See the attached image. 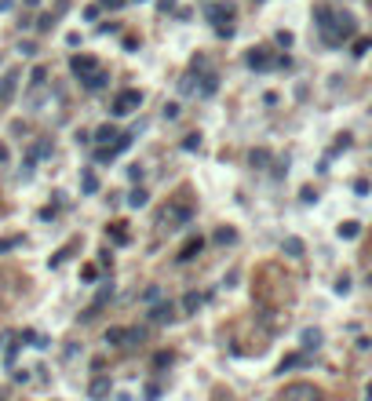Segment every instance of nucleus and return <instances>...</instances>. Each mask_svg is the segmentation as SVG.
Listing matches in <instances>:
<instances>
[{
  "label": "nucleus",
  "instance_id": "1",
  "mask_svg": "<svg viewBox=\"0 0 372 401\" xmlns=\"http://www.w3.org/2000/svg\"><path fill=\"white\" fill-rule=\"evenodd\" d=\"M139 106H143V95H139L135 88H128V91H120V95L113 99V113H117V117H124V113L139 110Z\"/></svg>",
  "mask_w": 372,
  "mask_h": 401
},
{
  "label": "nucleus",
  "instance_id": "2",
  "mask_svg": "<svg viewBox=\"0 0 372 401\" xmlns=\"http://www.w3.org/2000/svg\"><path fill=\"white\" fill-rule=\"evenodd\" d=\"M70 70L81 77V81H88V77L95 73L99 66H95V58H88V55H73V58H70Z\"/></svg>",
  "mask_w": 372,
  "mask_h": 401
},
{
  "label": "nucleus",
  "instance_id": "3",
  "mask_svg": "<svg viewBox=\"0 0 372 401\" xmlns=\"http://www.w3.org/2000/svg\"><path fill=\"white\" fill-rule=\"evenodd\" d=\"M277 62V58H270L267 51H263V48H256V51H248V66H252V70H270Z\"/></svg>",
  "mask_w": 372,
  "mask_h": 401
},
{
  "label": "nucleus",
  "instance_id": "4",
  "mask_svg": "<svg viewBox=\"0 0 372 401\" xmlns=\"http://www.w3.org/2000/svg\"><path fill=\"white\" fill-rule=\"evenodd\" d=\"M150 321L153 325H164V321H172V303H157L150 310Z\"/></svg>",
  "mask_w": 372,
  "mask_h": 401
},
{
  "label": "nucleus",
  "instance_id": "5",
  "mask_svg": "<svg viewBox=\"0 0 372 401\" xmlns=\"http://www.w3.org/2000/svg\"><path fill=\"white\" fill-rule=\"evenodd\" d=\"M285 397H318V390L306 383H292V387H285Z\"/></svg>",
  "mask_w": 372,
  "mask_h": 401
},
{
  "label": "nucleus",
  "instance_id": "6",
  "mask_svg": "<svg viewBox=\"0 0 372 401\" xmlns=\"http://www.w3.org/2000/svg\"><path fill=\"white\" fill-rule=\"evenodd\" d=\"M190 215H194V212H190V205H175L172 212L164 215V219H168V223H190Z\"/></svg>",
  "mask_w": 372,
  "mask_h": 401
},
{
  "label": "nucleus",
  "instance_id": "7",
  "mask_svg": "<svg viewBox=\"0 0 372 401\" xmlns=\"http://www.w3.org/2000/svg\"><path fill=\"white\" fill-rule=\"evenodd\" d=\"M124 339H132V328H110L106 332V343L110 347H124Z\"/></svg>",
  "mask_w": 372,
  "mask_h": 401
},
{
  "label": "nucleus",
  "instance_id": "8",
  "mask_svg": "<svg viewBox=\"0 0 372 401\" xmlns=\"http://www.w3.org/2000/svg\"><path fill=\"white\" fill-rule=\"evenodd\" d=\"M201 244H205L201 237H194V241H186V244H182V252H179V259H182V263H186V259H194V255L201 252Z\"/></svg>",
  "mask_w": 372,
  "mask_h": 401
},
{
  "label": "nucleus",
  "instance_id": "9",
  "mask_svg": "<svg viewBox=\"0 0 372 401\" xmlns=\"http://www.w3.org/2000/svg\"><path fill=\"white\" fill-rule=\"evenodd\" d=\"M91 397H102V394H110V379H106V376H99V379H91Z\"/></svg>",
  "mask_w": 372,
  "mask_h": 401
},
{
  "label": "nucleus",
  "instance_id": "10",
  "mask_svg": "<svg viewBox=\"0 0 372 401\" xmlns=\"http://www.w3.org/2000/svg\"><path fill=\"white\" fill-rule=\"evenodd\" d=\"M248 161H252V168H267L270 164V150H252V153H248Z\"/></svg>",
  "mask_w": 372,
  "mask_h": 401
},
{
  "label": "nucleus",
  "instance_id": "11",
  "mask_svg": "<svg viewBox=\"0 0 372 401\" xmlns=\"http://www.w3.org/2000/svg\"><path fill=\"white\" fill-rule=\"evenodd\" d=\"M197 306H201V296H197V292H186V296H182V310H186V314H194Z\"/></svg>",
  "mask_w": 372,
  "mask_h": 401
},
{
  "label": "nucleus",
  "instance_id": "12",
  "mask_svg": "<svg viewBox=\"0 0 372 401\" xmlns=\"http://www.w3.org/2000/svg\"><path fill=\"white\" fill-rule=\"evenodd\" d=\"M230 15H234V8H230V4H226V8H223V4H212V8H208V19H230Z\"/></svg>",
  "mask_w": 372,
  "mask_h": 401
},
{
  "label": "nucleus",
  "instance_id": "13",
  "mask_svg": "<svg viewBox=\"0 0 372 401\" xmlns=\"http://www.w3.org/2000/svg\"><path fill=\"white\" fill-rule=\"evenodd\" d=\"M314 15H318V26H321V29H329V26H332V11L325 8V4H321V8H314Z\"/></svg>",
  "mask_w": 372,
  "mask_h": 401
},
{
  "label": "nucleus",
  "instance_id": "14",
  "mask_svg": "<svg viewBox=\"0 0 372 401\" xmlns=\"http://www.w3.org/2000/svg\"><path fill=\"white\" fill-rule=\"evenodd\" d=\"M102 84H106V73H102V70H95V73H91L88 81H84V88H91V91H99Z\"/></svg>",
  "mask_w": 372,
  "mask_h": 401
},
{
  "label": "nucleus",
  "instance_id": "15",
  "mask_svg": "<svg viewBox=\"0 0 372 401\" xmlns=\"http://www.w3.org/2000/svg\"><path fill=\"white\" fill-rule=\"evenodd\" d=\"M146 201H150L146 190H132V193H128V205H132V208H146Z\"/></svg>",
  "mask_w": 372,
  "mask_h": 401
},
{
  "label": "nucleus",
  "instance_id": "16",
  "mask_svg": "<svg viewBox=\"0 0 372 401\" xmlns=\"http://www.w3.org/2000/svg\"><path fill=\"white\" fill-rule=\"evenodd\" d=\"M11 91H15V73L0 81V102H4V99H11Z\"/></svg>",
  "mask_w": 372,
  "mask_h": 401
},
{
  "label": "nucleus",
  "instance_id": "17",
  "mask_svg": "<svg viewBox=\"0 0 372 401\" xmlns=\"http://www.w3.org/2000/svg\"><path fill=\"white\" fill-rule=\"evenodd\" d=\"M110 237H113L117 244H128V230H124V223H113V230H110Z\"/></svg>",
  "mask_w": 372,
  "mask_h": 401
},
{
  "label": "nucleus",
  "instance_id": "18",
  "mask_svg": "<svg viewBox=\"0 0 372 401\" xmlns=\"http://www.w3.org/2000/svg\"><path fill=\"white\" fill-rule=\"evenodd\" d=\"M358 230H361L358 223H343V226H339V237H347V241H350V237H358Z\"/></svg>",
  "mask_w": 372,
  "mask_h": 401
},
{
  "label": "nucleus",
  "instance_id": "19",
  "mask_svg": "<svg viewBox=\"0 0 372 401\" xmlns=\"http://www.w3.org/2000/svg\"><path fill=\"white\" fill-rule=\"evenodd\" d=\"M285 252H288V255H303V241L288 237V241H285Z\"/></svg>",
  "mask_w": 372,
  "mask_h": 401
},
{
  "label": "nucleus",
  "instance_id": "20",
  "mask_svg": "<svg viewBox=\"0 0 372 401\" xmlns=\"http://www.w3.org/2000/svg\"><path fill=\"white\" fill-rule=\"evenodd\" d=\"M110 139H117V131H113L110 124H106V128H99V131H95V143H110Z\"/></svg>",
  "mask_w": 372,
  "mask_h": 401
},
{
  "label": "nucleus",
  "instance_id": "21",
  "mask_svg": "<svg viewBox=\"0 0 372 401\" xmlns=\"http://www.w3.org/2000/svg\"><path fill=\"white\" fill-rule=\"evenodd\" d=\"M215 241H219V244H234L237 234H234V230H219V234H215Z\"/></svg>",
  "mask_w": 372,
  "mask_h": 401
},
{
  "label": "nucleus",
  "instance_id": "22",
  "mask_svg": "<svg viewBox=\"0 0 372 401\" xmlns=\"http://www.w3.org/2000/svg\"><path fill=\"white\" fill-rule=\"evenodd\" d=\"M303 343H306V347H318V343H321V332H318V328L303 332Z\"/></svg>",
  "mask_w": 372,
  "mask_h": 401
},
{
  "label": "nucleus",
  "instance_id": "23",
  "mask_svg": "<svg viewBox=\"0 0 372 401\" xmlns=\"http://www.w3.org/2000/svg\"><path fill=\"white\" fill-rule=\"evenodd\" d=\"M95 190H99V179L88 172V175H84V193H95Z\"/></svg>",
  "mask_w": 372,
  "mask_h": 401
},
{
  "label": "nucleus",
  "instance_id": "24",
  "mask_svg": "<svg viewBox=\"0 0 372 401\" xmlns=\"http://www.w3.org/2000/svg\"><path fill=\"white\" fill-rule=\"evenodd\" d=\"M201 91H205V95H212V91H215V73H205V84H201Z\"/></svg>",
  "mask_w": 372,
  "mask_h": 401
},
{
  "label": "nucleus",
  "instance_id": "25",
  "mask_svg": "<svg viewBox=\"0 0 372 401\" xmlns=\"http://www.w3.org/2000/svg\"><path fill=\"white\" fill-rule=\"evenodd\" d=\"M336 292H339V296H347V292H350V277H347V274L336 281Z\"/></svg>",
  "mask_w": 372,
  "mask_h": 401
},
{
  "label": "nucleus",
  "instance_id": "26",
  "mask_svg": "<svg viewBox=\"0 0 372 401\" xmlns=\"http://www.w3.org/2000/svg\"><path fill=\"white\" fill-rule=\"evenodd\" d=\"M153 365H157V368H164V365H172V354H157V358H153Z\"/></svg>",
  "mask_w": 372,
  "mask_h": 401
},
{
  "label": "nucleus",
  "instance_id": "27",
  "mask_svg": "<svg viewBox=\"0 0 372 401\" xmlns=\"http://www.w3.org/2000/svg\"><path fill=\"white\" fill-rule=\"evenodd\" d=\"M368 44H372V40H354V55H365Z\"/></svg>",
  "mask_w": 372,
  "mask_h": 401
},
{
  "label": "nucleus",
  "instance_id": "28",
  "mask_svg": "<svg viewBox=\"0 0 372 401\" xmlns=\"http://www.w3.org/2000/svg\"><path fill=\"white\" fill-rule=\"evenodd\" d=\"M102 4H106V8H110V11H117V8L124 4V0H102Z\"/></svg>",
  "mask_w": 372,
  "mask_h": 401
},
{
  "label": "nucleus",
  "instance_id": "29",
  "mask_svg": "<svg viewBox=\"0 0 372 401\" xmlns=\"http://www.w3.org/2000/svg\"><path fill=\"white\" fill-rule=\"evenodd\" d=\"M175 8V0H161V11H172Z\"/></svg>",
  "mask_w": 372,
  "mask_h": 401
},
{
  "label": "nucleus",
  "instance_id": "30",
  "mask_svg": "<svg viewBox=\"0 0 372 401\" xmlns=\"http://www.w3.org/2000/svg\"><path fill=\"white\" fill-rule=\"evenodd\" d=\"M365 394H368V397H372V383H368V387H365Z\"/></svg>",
  "mask_w": 372,
  "mask_h": 401
},
{
  "label": "nucleus",
  "instance_id": "31",
  "mask_svg": "<svg viewBox=\"0 0 372 401\" xmlns=\"http://www.w3.org/2000/svg\"><path fill=\"white\" fill-rule=\"evenodd\" d=\"M368 285H372V274H368Z\"/></svg>",
  "mask_w": 372,
  "mask_h": 401
}]
</instances>
